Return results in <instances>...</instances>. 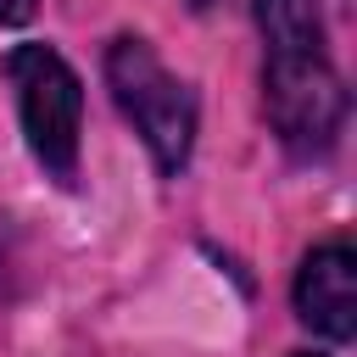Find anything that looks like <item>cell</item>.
<instances>
[{"mask_svg":"<svg viewBox=\"0 0 357 357\" xmlns=\"http://www.w3.org/2000/svg\"><path fill=\"white\" fill-rule=\"evenodd\" d=\"M0 73L17 89V117H22L33 162L45 167V178L73 184L78 178V128H84V84H78V73L50 45L6 50Z\"/></svg>","mask_w":357,"mask_h":357,"instance_id":"cell-1","label":"cell"},{"mask_svg":"<svg viewBox=\"0 0 357 357\" xmlns=\"http://www.w3.org/2000/svg\"><path fill=\"white\" fill-rule=\"evenodd\" d=\"M106 84H112L117 112L134 123V134L156 156V167L178 173L195 145V95L156 61L145 39H117L106 50Z\"/></svg>","mask_w":357,"mask_h":357,"instance_id":"cell-2","label":"cell"},{"mask_svg":"<svg viewBox=\"0 0 357 357\" xmlns=\"http://www.w3.org/2000/svg\"><path fill=\"white\" fill-rule=\"evenodd\" d=\"M262 106H268V123L284 139V151H296V156L335 151L340 123H346V89H340V73L329 61V45L268 50Z\"/></svg>","mask_w":357,"mask_h":357,"instance_id":"cell-3","label":"cell"},{"mask_svg":"<svg viewBox=\"0 0 357 357\" xmlns=\"http://www.w3.org/2000/svg\"><path fill=\"white\" fill-rule=\"evenodd\" d=\"M296 312L318 335L351 340V329H357V257L346 240L307 251V262L296 273Z\"/></svg>","mask_w":357,"mask_h":357,"instance_id":"cell-4","label":"cell"},{"mask_svg":"<svg viewBox=\"0 0 357 357\" xmlns=\"http://www.w3.org/2000/svg\"><path fill=\"white\" fill-rule=\"evenodd\" d=\"M257 28L268 50H307L329 45L324 39V11L318 0H257Z\"/></svg>","mask_w":357,"mask_h":357,"instance_id":"cell-5","label":"cell"},{"mask_svg":"<svg viewBox=\"0 0 357 357\" xmlns=\"http://www.w3.org/2000/svg\"><path fill=\"white\" fill-rule=\"evenodd\" d=\"M39 0H0V22H28Z\"/></svg>","mask_w":357,"mask_h":357,"instance_id":"cell-6","label":"cell"},{"mask_svg":"<svg viewBox=\"0 0 357 357\" xmlns=\"http://www.w3.org/2000/svg\"><path fill=\"white\" fill-rule=\"evenodd\" d=\"M301 357H318V351H301Z\"/></svg>","mask_w":357,"mask_h":357,"instance_id":"cell-7","label":"cell"}]
</instances>
